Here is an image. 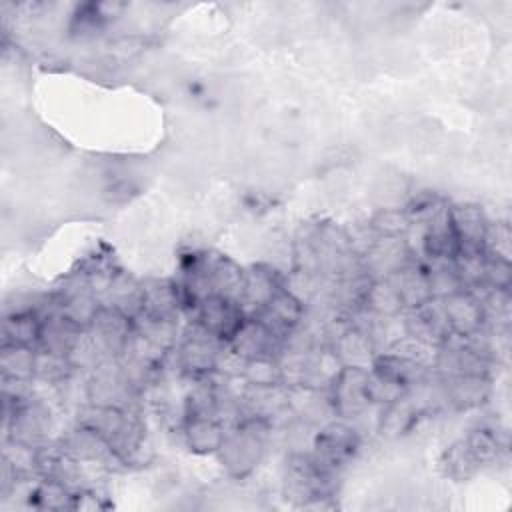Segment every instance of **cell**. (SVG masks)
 <instances>
[{
	"label": "cell",
	"instance_id": "cell-7",
	"mask_svg": "<svg viewBox=\"0 0 512 512\" xmlns=\"http://www.w3.org/2000/svg\"><path fill=\"white\" fill-rule=\"evenodd\" d=\"M186 442L190 450L198 454L218 452L224 442V428L210 414H190L184 426Z\"/></svg>",
	"mask_w": 512,
	"mask_h": 512
},
{
	"label": "cell",
	"instance_id": "cell-10",
	"mask_svg": "<svg viewBox=\"0 0 512 512\" xmlns=\"http://www.w3.org/2000/svg\"><path fill=\"white\" fill-rule=\"evenodd\" d=\"M40 330H42V320L26 310V312H16L4 320L2 334L4 342L2 344H24V346H34L40 340Z\"/></svg>",
	"mask_w": 512,
	"mask_h": 512
},
{
	"label": "cell",
	"instance_id": "cell-8",
	"mask_svg": "<svg viewBox=\"0 0 512 512\" xmlns=\"http://www.w3.org/2000/svg\"><path fill=\"white\" fill-rule=\"evenodd\" d=\"M362 300L368 310H372L376 316H386V318L396 316L404 308L394 284L388 278H376L368 282V286L364 288Z\"/></svg>",
	"mask_w": 512,
	"mask_h": 512
},
{
	"label": "cell",
	"instance_id": "cell-6",
	"mask_svg": "<svg viewBox=\"0 0 512 512\" xmlns=\"http://www.w3.org/2000/svg\"><path fill=\"white\" fill-rule=\"evenodd\" d=\"M388 280L394 284L404 308L414 310L432 300V290L424 266L404 264L402 268L392 272Z\"/></svg>",
	"mask_w": 512,
	"mask_h": 512
},
{
	"label": "cell",
	"instance_id": "cell-2",
	"mask_svg": "<svg viewBox=\"0 0 512 512\" xmlns=\"http://www.w3.org/2000/svg\"><path fill=\"white\" fill-rule=\"evenodd\" d=\"M246 318L240 302L224 298V296H206L198 302V318L196 322L206 328L210 334L226 342L234 330L242 324Z\"/></svg>",
	"mask_w": 512,
	"mask_h": 512
},
{
	"label": "cell",
	"instance_id": "cell-3",
	"mask_svg": "<svg viewBox=\"0 0 512 512\" xmlns=\"http://www.w3.org/2000/svg\"><path fill=\"white\" fill-rule=\"evenodd\" d=\"M368 370L356 366H342L338 376L332 380V402L334 410L348 418L360 414L368 404Z\"/></svg>",
	"mask_w": 512,
	"mask_h": 512
},
{
	"label": "cell",
	"instance_id": "cell-5",
	"mask_svg": "<svg viewBox=\"0 0 512 512\" xmlns=\"http://www.w3.org/2000/svg\"><path fill=\"white\" fill-rule=\"evenodd\" d=\"M448 218L458 242V250H482L488 220L478 206L462 204L448 208Z\"/></svg>",
	"mask_w": 512,
	"mask_h": 512
},
{
	"label": "cell",
	"instance_id": "cell-11",
	"mask_svg": "<svg viewBox=\"0 0 512 512\" xmlns=\"http://www.w3.org/2000/svg\"><path fill=\"white\" fill-rule=\"evenodd\" d=\"M488 394V384L480 374H456L450 380L448 396L460 408H470L480 404Z\"/></svg>",
	"mask_w": 512,
	"mask_h": 512
},
{
	"label": "cell",
	"instance_id": "cell-13",
	"mask_svg": "<svg viewBox=\"0 0 512 512\" xmlns=\"http://www.w3.org/2000/svg\"><path fill=\"white\" fill-rule=\"evenodd\" d=\"M444 464H446L450 476H454V478H468V476L474 472V468L478 466V460H476L474 454L470 452L468 444L462 440V442L454 444V446L446 452Z\"/></svg>",
	"mask_w": 512,
	"mask_h": 512
},
{
	"label": "cell",
	"instance_id": "cell-1",
	"mask_svg": "<svg viewBox=\"0 0 512 512\" xmlns=\"http://www.w3.org/2000/svg\"><path fill=\"white\" fill-rule=\"evenodd\" d=\"M262 434L256 430V422H246L232 432H226L218 450L224 466L234 476H246L258 466L262 458Z\"/></svg>",
	"mask_w": 512,
	"mask_h": 512
},
{
	"label": "cell",
	"instance_id": "cell-12",
	"mask_svg": "<svg viewBox=\"0 0 512 512\" xmlns=\"http://www.w3.org/2000/svg\"><path fill=\"white\" fill-rule=\"evenodd\" d=\"M242 378L248 382V386H258V388H270V386H280L282 380V366L272 354H262L256 358L246 360Z\"/></svg>",
	"mask_w": 512,
	"mask_h": 512
},
{
	"label": "cell",
	"instance_id": "cell-4",
	"mask_svg": "<svg viewBox=\"0 0 512 512\" xmlns=\"http://www.w3.org/2000/svg\"><path fill=\"white\" fill-rule=\"evenodd\" d=\"M442 308L452 336L472 338L484 322V304L466 290H458L442 298Z\"/></svg>",
	"mask_w": 512,
	"mask_h": 512
},
{
	"label": "cell",
	"instance_id": "cell-9",
	"mask_svg": "<svg viewBox=\"0 0 512 512\" xmlns=\"http://www.w3.org/2000/svg\"><path fill=\"white\" fill-rule=\"evenodd\" d=\"M34 364H36V348L34 346L2 344V354H0L2 376L18 378V380H32Z\"/></svg>",
	"mask_w": 512,
	"mask_h": 512
}]
</instances>
